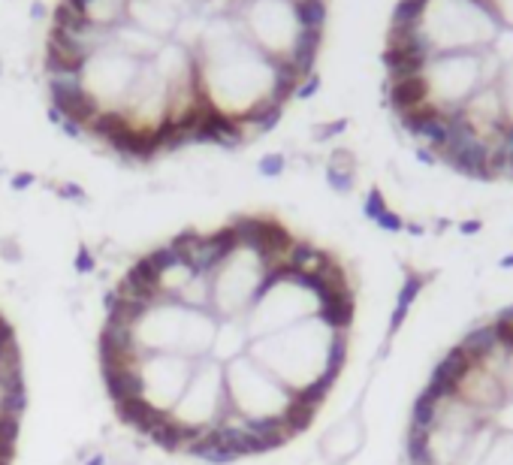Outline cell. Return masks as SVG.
I'll return each mask as SVG.
<instances>
[{
  "instance_id": "6da1fadb",
  "label": "cell",
  "mask_w": 513,
  "mask_h": 465,
  "mask_svg": "<svg viewBox=\"0 0 513 465\" xmlns=\"http://www.w3.org/2000/svg\"><path fill=\"white\" fill-rule=\"evenodd\" d=\"M408 465H513V305L438 360L405 429Z\"/></svg>"
},
{
  "instance_id": "7a4b0ae2",
  "label": "cell",
  "mask_w": 513,
  "mask_h": 465,
  "mask_svg": "<svg viewBox=\"0 0 513 465\" xmlns=\"http://www.w3.org/2000/svg\"><path fill=\"white\" fill-rule=\"evenodd\" d=\"M221 321L209 309L118 285L100 333L103 357L175 354L209 360Z\"/></svg>"
},
{
  "instance_id": "3957f363",
  "label": "cell",
  "mask_w": 513,
  "mask_h": 465,
  "mask_svg": "<svg viewBox=\"0 0 513 465\" xmlns=\"http://www.w3.org/2000/svg\"><path fill=\"white\" fill-rule=\"evenodd\" d=\"M226 387H224V366L214 360H200L197 372L181 393L175 408L154 432V441L166 450H185L197 457L212 459L214 441L226 423Z\"/></svg>"
},
{
  "instance_id": "277c9868",
  "label": "cell",
  "mask_w": 513,
  "mask_h": 465,
  "mask_svg": "<svg viewBox=\"0 0 513 465\" xmlns=\"http://www.w3.org/2000/svg\"><path fill=\"white\" fill-rule=\"evenodd\" d=\"M417 28L435 54L483 52L501 30V18L489 0H429Z\"/></svg>"
},
{
  "instance_id": "5b68a950",
  "label": "cell",
  "mask_w": 513,
  "mask_h": 465,
  "mask_svg": "<svg viewBox=\"0 0 513 465\" xmlns=\"http://www.w3.org/2000/svg\"><path fill=\"white\" fill-rule=\"evenodd\" d=\"M293 13L302 30H323L326 28V0H293Z\"/></svg>"
},
{
  "instance_id": "8992f818",
  "label": "cell",
  "mask_w": 513,
  "mask_h": 465,
  "mask_svg": "<svg viewBox=\"0 0 513 465\" xmlns=\"http://www.w3.org/2000/svg\"><path fill=\"white\" fill-rule=\"evenodd\" d=\"M489 52H492V58L501 64V67H510L513 64V28H505L495 33V40L489 42Z\"/></svg>"
},
{
  "instance_id": "52a82bcc",
  "label": "cell",
  "mask_w": 513,
  "mask_h": 465,
  "mask_svg": "<svg viewBox=\"0 0 513 465\" xmlns=\"http://www.w3.org/2000/svg\"><path fill=\"white\" fill-rule=\"evenodd\" d=\"M505 28H513V0H489Z\"/></svg>"
},
{
  "instance_id": "ba28073f",
  "label": "cell",
  "mask_w": 513,
  "mask_h": 465,
  "mask_svg": "<svg viewBox=\"0 0 513 465\" xmlns=\"http://www.w3.org/2000/svg\"><path fill=\"white\" fill-rule=\"evenodd\" d=\"M317 88H321V76L314 73V76H308L305 82L299 85V91H296V97H299V100H308V97H314V94H317Z\"/></svg>"
},
{
  "instance_id": "9c48e42d",
  "label": "cell",
  "mask_w": 513,
  "mask_h": 465,
  "mask_svg": "<svg viewBox=\"0 0 513 465\" xmlns=\"http://www.w3.org/2000/svg\"><path fill=\"white\" fill-rule=\"evenodd\" d=\"M64 4H70L79 16H88V13H91V6H94V0H64Z\"/></svg>"
},
{
  "instance_id": "30bf717a",
  "label": "cell",
  "mask_w": 513,
  "mask_h": 465,
  "mask_svg": "<svg viewBox=\"0 0 513 465\" xmlns=\"http://www.w3.org/2000/svg\"><path fill=\"white\" fill-rule=\"evenodd\" d=\"M263 173H269V176H275V173H281V157H278V154H272V157H266V161H263Z\"/></svg>"
},
{
  "instance_id": "8fae6325",
  "label": "cell",
  "mask_w": 513,
  "mask_h": 465,
  "mask_svg": "<svg viewBox=\"0 0 513 465\" xmlns=\"http://www.w3.org/2000/svg\"><path fill=\"white\" fill-rule=\"evenodd\" d=\"M30 16L33 18H45V6L40 4V0H33V4H30Z\"/></svg>"
}]
</instances>
